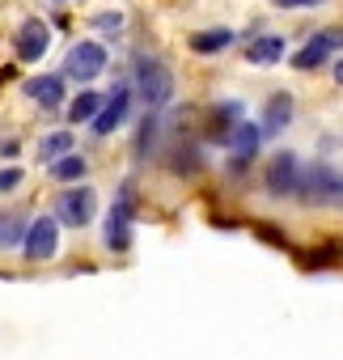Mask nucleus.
I'll list each match as a JSON object with an SVG mask.
<instances>
[{
	"mask_svg": "<svg viewBox=\"0 0 343 360\" xmlns=\"http://www.w3.org/2000/svg\"><path fill=\"white\" fill-rule=\"evenodd\" d=\"M136 89H140L148 110H161L169 98H174V72H169L157 56H140L136 60Z\"/></svg>",
	"mask_w": 343,
	"mask_h": 360,
	"instance_id": "nucleus-1",
	"label": "nucleus"
},
{
	"mask_svg": "<svg viewBox=\"0 0 343 360\" xmlns=\"http://www.w3.org/2000/svg\"><path fill=\"white\" fill-rule=\"evenodd\" d=\"M297 195L305 204H335L343 200V174H335L330 165H309L297 178Z\"/></svg>",
	"mask_w": 343,
	"mask_h": 360,
	"instance_id": "nucleus-2",
	"label": "nucleus"
},
{
	"mask_svg": "<svg viewBox=\"0 0 343 360\" xmlns=\"http://www.w3.org/2000/svg\"><path fill=\"white\" fill-rule=\"evenodd\" d=\"M106 72V47L102 43H77L64 60V81H77V85H89Z\"/></svg>",
	"mask_w": 343,
	"mask_h": 360,
	"instance_id": "nucleus-3",
	"label": "nucleus"
},
{
	"mask_svg": "<svg viewBox=\"0 0 343 360\" xmlns=\"http://www.w3.org/2000/svg\"><path fill=\"white\" fill-rule=\"evenodd\" d=\"M56 250H60V221H56V217H34V221L26 225L22 255H26L30 263H47V259H56Z\"/></svg>",
	"mask_w": 343,
	"mask_h": 360,
	"instance_id": "nucleus-4",
	"label": "nucleus"
},
{
	"mask_svg": "<svg viewBox=\"0 0 343 360\" xmlns=\"http://www.w3.org/2000/svg\"><path fill=\"white\" fill-rule=\"evenodd\" d=\"M93 217H98V195H93V187H68V191L56 200V221H60V225L85 229Z\"/></svg>",
	"mask_w": 343,
	"mask_h": 360,
	"instance_id": "nucleus-5",
	"label": "nucleus"
},
{
	"mask_svg": "<svg viewBox=\"0 0 343 360\" xmlns=\"http://www.w3.org/2000/svg\"><path fill=\"white\" fill-rule=\"evenodd\" d=\"M127 115H131V85H115V94L102 102V110L93 115V123H89V131L93 136H115L123 123H127Z\"/></svg>",
	"mask_w": 343,
	"mask_h": 360,
	"instance_id": "nucleus-6",
	"label": "nucleus"
},
{
	"mask_svg": "<svg viewBox=\"0 0 343 360\" xmlns=\"http://www.w3.org/2000/svg\"><path fill=\"white\" fill-rule=\"evenodd\" d=\"M343 47V30H318L301 51H292V68H301V72H313V68H322L335 51Z\"/></svg>",
	"mask_w": 343,
	"mask_h": 360,
	"instance_id": "nucleus-7",
	"label": "nucleus"
},
{
	"mask_svg": "<svg viewBox=\"0 0 343 360\" xmlns=\"http://www.w3.org/2000/svg\"><path fill=\"white\" fill-rule=\"evenodd\" d=\"M106 246H110L115 255L131 250V187L119 191V200H115V208H110V217H106Z\"/></svg>",
	"mask_w": 343,
	"mask_h": 360,
	"instance_id": "nucleus-8",
	"label": "nucleus"
},
{
	"mask_svg": "<svg viewBox=\"0 0 343 360\" xmlns=\"http://www.w3.org/2000/svg\"><path fill=\"white\" fill-rule=\"evenodd\" d=\"M18 60H26V64H39L47 51H51V30H47V22H39V18H26L22 26H18Z\"/></svg>",
	"mask_w": 343,
	"mask_h": 360,
	"instance_id": "nucleus-9",
	"label": "nucleus"
},
{
	"mask_svg": "<svg viewBox=\"0 0 343 360\" xmlns=\"http://www.w3.org/2000/svg\"><path fill=\"white\" fill-rule=\"evenodd\" d=\"M297 178H301V161H297L292 153L271 157V165H267V195H271V200L297 195Z\"/></svg>",
	"mask_w": 343,
	"mask_h": 360,
	"instance_id": "nucleus-10",
	"label": "nucleus"
},
{
	"mask_svg": "<svg viewBox=\"0 0 343 360\" xmlns=\"http://www.w3.org/2000/svg\"><path fill=\"white\" fill-rule=\"evenodd\" d=\"M22 89H26V98L39 102L43 110H60V106H64V77H60V72H56V77H51V72H47V77H30Z\"/></svg>",
	"mask_w": 343,
	"mask_h": 360,
	"instance_id": "nucleus-11",
	"label": "nucleus"
},
{
	"mask_svg": "<svg viewBox=\"0 0 343 360\" xmlns=\"http://www.w3.org/2000/svg\"><path fill=\"white\" fill-rule=\"evenodd\" d=\"M221 144L225 148H233V157H254L259 153V144H263V131H259V123H250V119H238L225 136H221Z\"/></svg>",
	"mask_w": 343,
	"mask_h": 360,
	"instance_id": "nucleus-12",
	"label": "nucleus"
},
{
	"mask_svg": "<svg viewBox=\"0 0 343 360\" xmlns=\"http://www.w3.org/2000/svg\"><path fill=\"white\" fill-rule=\"evenodd\" d=\"M288 123H292V98H288V94H276V98L267 102V115H263V127H259V131H263V136H280Z\"/></svg>",
	"mask_w": 343,
	"mask_h": 360,
	"instance_id": "nucleus-13",
	"label": "nucleus"
},
{
	"mask_svg": "<svg viewBox=\"0 0 343 360\" xmlns=\"http://www.w3.org/2000/svg\"><path fill=\"white\" fill-rule=\"evenodd\" d=\"M47 169H51V178H56V183H64V187H72V183H81V178L89 174V161H85L81 153H68V157H60V161H51Z\"/></svg>",
	"mask_w": 343,
	"mask_h": 360,
	"instance_id": "nucleus-14",
	"label": "nucleus"
},
{
	"mask_svg": "<svg viewBox=\"0 0 343 360\" xmlns=\"http://www.w3.org/2000/svg\"><path fill=\"white\" fill-rule=\"evenodd\" d=\"M229 43H233V30H229V26H216V30H200V34H191V51H195V56H221Z\"/></svg>",
	"mask_w": 343,
	"mask_h": 360,
	"instance_id": "nucleus-15",
	"label": "nucleus"
},
{
	"mask_svg": "<svg viewBox=\"0 0 343 360\" xmlns=\"http://www.w3.org/2000/svg\"><path fill=\"white\" fill-rule=\"evenodd\" d=\"M102 102H106V98H102L98 89H81V94L68 102L64 115H68V123H93V115L102 110Z\"/></svg>",
	"mask_w": 343,
	"mask_h": 360,
	"instance_id": "nucleus-16",
	"label": "nucleus"
},
{
	"mask_svg": "<svg viewBox=\"0 0 343 360\" xmlns=\"http://www.w3.org/2000/svg\"><path fill=\"white\" fill-rule=\"evenodd\" d=\"M246 60H250V64H280V60H284V39H280V34L254 39V43L246 47Z\"/></svg>",
	"mask_w": 343,
	"mask_h": 360,
	"instance_id": "nucleus-17",
	"label": "nucleus"
},
{
	"mask_svg": "<svg viewBox=\"0 0 343 360\" xmlns=\"http://www.w3.org/2000/svg\"><path fill=\"white\" fill-rule=\"evenodd\" d=\"M26 217L22 212H0V250H13V246H22V238H26Z\"/></svg>",
	"mask_w": 343,
	"mask_h": 360,
	"instance_id": "nucleus-18",
	"label": "nucleus"
},
{
	"mask_svg": "<svg viewBox=\"0 0 343 360\" xmlns=\"http://www.w3.org/2000/svg\"><path fill=\"white\" fill-rule=\"evenodd\" d=\"M242 110H246L242 102H216V106H212V115H208V127L216 131V140H221V136H225V131H229L238 119H246Z\"/></svg>",
	"mask_w": 343,
	"mask_h": 360,
	"instance_id": "nucleus-19",
	"label": "nucleus"
},
{
	"mask_svg": "<svg viewBox=\"0 0 343 360\" xmlns=\"http://www.w3.org/2000/svg\"><path fill=\"white\" fill-rule=\"evenodd\" d=\"M72 131H47L43 136V144H39V157H43V165H51V161H60V157H68L72 153Z\"/></svg>",
	"mask_w": 343,
	"mask_h": 360,
	"instance_id": "nucleus-20",
	"label": "nucleus"
},
{
	"mask_svg": "<svg viewBox=\"0 0 343 360\" xmlns=\"http://www.w3.org/2000/svg\"><path fill=\"white\" fill-rule=\"evenodd\" d=\"M22 178H26V174H22L18 165H5V169H0V195L18 191V187H22Z\"/></svg>",
	"mask_w": 343,
	"mask_h": 360,
	"instance_id": "nucleus-21",
	"label": "nucleus"
},
{
	"mask_svg": "<svg viewBox=\"0 0 343 360\" xmlns=\"http://www.w3.org/2000/svg\"><path fill=\"white\" fill-rule=\"evenodd\" d=\"M93 22H98L102 30H119V26H123V13H98Z\"/></svg>",
	"mask_w": 343,
	"mask_h": 360,
	"instance_id": "nucleus-22",
	"label": "nucleus"
},
{
	"mask_svg": "<svg viewBox=\"0 0 343 360\" xmlns=\"http://www.w3.org/2000/svg\"><path fill=\"white\" fill-rule=\"evenodd\" d=\"M280 9H309V5H322V0H276Z\"/></svg>",
	"mask_w": 343,
	"mask_h": 360,
	"instance_id": "nucleus-23",
	"label": "nucleus"
},
{
	"mask_svg": "<svg viewBox=\"0 0 343 360\" xmlns=\"http://www.w3.org/2000/svg\"><path fill=\"white\" fill-rule=\"evenodd\" d=\"M18 148H22L18 140H0V157H18Z\"/></svg>",
	"mask_w": 343,
	"mask_h": 360,
	"instance_id": "nucleus-24",
	"label": "nucleus"
},
{
	"mask_svg": "<svg viewBox=\"0 0 343 360\" xmlns=\"http://www.w3.org/2000/svg\"><path fill=\"white\" fill-rule=\"evenodd\" d=\"M335 81H339V85H343V60H339V64H335Z\"/></svg>",
	"mask_w": 343,
	"mask_h": 360,
	"instance_id": "nucleus-25",
	"label": "nucleus"
}]
</instances>
